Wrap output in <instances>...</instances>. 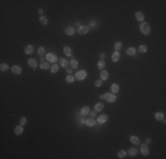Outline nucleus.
Returning a JSON list of instances; mask_svg holds the SVG:
<instances>
[{
    "label": "nucleus",
    "instance_id": "nucleus-4",
    "mask_svg": "<svg viewBox=\"0 0 166 159\" xmlns=\"http://www.w3.org/2000/svg\"><path fill=\"white\" fill-rule=\"evenodd\" d=\"M46 59L49 62H50V63H56V62L58 60V57H57L56 54L52 53V52H50V53L47 54Z\"/></svg>",
    "mask_w": 166,
    "mask_h": 159
},
{
    "label": "nucleus",
    "instance_id": "nucleus-42",
    "mask_svg": "<svg viewBox=\"0 0 166 159\" xmlns=\"http://www.w3.org/2000/svg\"><path fill=\"white\" fill-rule=\"evenodd\" d=\"M105 56H106V55H105V53H102V54L100 55V59H102V60H104Z\"/></svg>",
    "mask_w": 166,
    "mask_h": 159
},
{
    "label": "nucleus",
    "instance_id": "nucleus-29",
    "mask_svg": "<svg viewBox=\"0 0 166 159\" xmlns=\"http://www.w3.org/2000/svg\"><path fill=\"white\" fill-rule=\"evenodd\" d=\"M74 81H75V77L71 75V74H69L66 77V81L67 83H73V82H74Z\"/></svg>",
    "mask_w": 166,
    "mask_h": 159
},
{
    "label": "nucleus",
    "instance_id": "nucleus-43",
    "mask_svg": "<svg viewBox=\"0 0 166 159\" xmlns=\"http://www.w3.org/2000/svg\"><path fill=\"white\" fill-rule=\"evenodd\" d=\"M38 13L40 14V16H42V15L43 14V10H42V8H40L39 10H38Z\"/></svg>",
    "mask_w": 166,
    "mask_h": 159
},
{
    "label": "nucleus",
    "instance_id": "nucleus-16",
    "mask_svg": "<svg viewBox=\"0 0 166 159\" xmlns=\"http://www.w3.org/2000/svg\"><path fill=\"white\" fill-rule=\"evenodd\" d=\"M27 65L31 67V68H35L38 65H37V61L34 59H27Z\"/></svg>",
    "mask_w": 166,
    "mask_h": 159
},
{
    "label": "nucleus",
    "instance_id": "nucleus-17",
    "mask_svg": "<svg viewBox=\"0 0 166 159\" xmlns=\"http://www.w3.org/2000/svg\"><path fill=\"white\" fill-rule=\"evenodd\" d=\"M70 66H71V67L73 69H77L79 67L78 60H77L76 59H74V58H73V59L70 60Z\"/></svg>",
    "mask_w": 166,
    "mask_h": 159
},
{
    "label": "nucleus",
    "instance_id": "nucleus-36",
    "mask_svg": "<svg viewBox=\"0 0 166 159\" xmlns=\"http://www.w3.org/2000/svg\"><path fill=\"white\" fill-rule=\"evenodd\" d=\"M37 52H38V54H39L40 56H42L44 53H45V49H44V47L41 46L38 48V50H37Z\"/></svg>",
    "mask_w": 166,
    "mask_h": 159
},
{
    "label": "nucleus",
    "instance_id": "nucleus-7",
    "mask_svg": "<svg viewBox=\"0 0 166 159\" xmlns=\"http://www.w3.org/2000/svg\"><path fill=\"white\" fill-rule=\"evenodd\" d=\"M22 72V69L20 66H18V65H14V66H12V73L13 74H16V75H19V74H21Z\"/></svg>",
    "mask_w": 166,
    "mask_h": 159
},
{
    "label": "nucleus",
    "instance_id": "nucleus-24",
    "mask_svg": "<svg viewBox=\"0 0 166 159\" xmlns=\"http://www.w3.org/2000/svg\"><path fill=\"white\" fill-rule=\"evenodd\" d=\"M89 112H90V109H89V107H88V106H84V107H83L82 109L81 110V116L88 115Z\"/></svg>",
    "mask_w": 166,
    "mask_h": 159
},
{
    "label": "nucleus",
    "instance_id": "nucleus-3",
    "mask_svg": "<svg viewBox=\"0 0 166 159\" xmlns=\"http://www.w3.org/2000/svg\"><path fill=\"white\" fill-rule=\"evenodd\" d=\"M87 77H88V73L86 70H79L75 74V79L80 81H84Z\"/></svg>",
    "mask_w": 166,
    "mask_h": 159
},
{
    "label": "nucleus",
    "instance_id": "nucleus-44",
    "mask_svg": "<svg viewBox=\"0 0 166 159\" xmlns=\"http://www.w3.org/2000/svg\"><path fill=\"white\" fill-rule=\"evenodd\" d=\"M151 142V140L149 139V138H147L146 139V144H149V143H150Z\"/></svg>",
    "mask_w": 166,
    "mask_h": 159
},
{
    "label": "nucleus",
    "instance_id": "nucleus-46",
    "mask_svg": "<svg viewBox=\"0 0 166 159\" xmlns=\"http://www.w3.org/2000/svg\"><path fill=\"white\" fill-rule=\"evenodd\" d=\"M44 59H44V58H43V57H42V56H41V57H40V61H41L42 63V62L44 61Z\"/></svg>",
    "mask_w": 166,
    "mask_h": 159
},
{
    "label": "nucleus",
    "instance_id": "nucleus-39",
    "mask_svg": "<svg viewBox=\"0 0 166 159\" xmlns=\"http://www.w3.org/2000/svg\"><path fill=\"white\" fill-rule=\"evenodd\" d=\"M66 73H67V74H71L72 73H73V68H66Z\"/></svg>",
    "mask_w": 166,
    "mask_h": 159
},
{
    "label": "nucleus",
    "instance_id": "nucleus-40",
    "mask_svg": "<svg viewBox=\"0 0 166 159\" xmlns=\"http://www.w3.org/2000/svg\"><path fill=\"white\" fill-rule=\"evenodd\" d=\"M89 25H91V27H92V28L95 27V26H96V24H95V21H91V22H89Z\"/></svg>",
    "mask_w": 166,
    "mask_h": 159
},
{
    "label": "nucleus",
    "instance_id": "nucleus-27",
    "mask_svg": "<svg viewBox=\"0 0 166 159\" xmlns=\"http://www.w3.org/2000/svg\"><path fill=\"white\" fill-rule=\"evenodd\" d=\"M105 66H106V64H105L104 60H102V59H100V60L98 61L97 68L99 69V70H103V69H104V67H105Z\"/></svg>",
    "mask_w": 166,
    "mask_h": 159
},
{
    "label": "nucleus",
    "instance_id": "nucleus-47",
    "mask_svg": "<svg viewBox=\"0 0 166 159\" xmlns=\"http://www.w3.org/2000/svg\"><path fill=\"white\" fill-rule=\"evenodd\" d=\"M99 98H100V99H103V95H101L100 96H99Z\"/></svg>",
    "mask_w": 166,
    "mask_h": 159
},
{
    "label": "nucleus",
    "instance_id": "nucleus-5",
    "mask_svg": "<svg viewBox=\"0 0 166 159\" xmlns=\"http://www.w3.org/2000/svg\"><path fill=\"white\" fill-rule=\"evenodd\" d=\"M89 30H90V27H88V26H81V27L78 28V33L80 34H81V35H83V34H88V32H89Z\"/></svg>",
    "mask_w": 166,
    "mask_h": 159
},
{
    "label": "nucleus",
    "instance_id": "nucleus-41",
    "mask_svg": "<svg viewBox=\"0 0 166 159\" xmlns=\"http://www.w3.org/2000/svg\"><path fill=\"white\" fill-rule=\"evenodd\" d=\"M95 112H96V111H91L90 112V116H91V117H92V118H93V117H95V115H96V114H95Z\"/></svg>",
    "mask_w": 166,
    "mask_h": 159
},
{
    "label": "nucleus",
    "instance_id": "nucleus-31",
    "mask_svg": "<svg viewBox=\"0 0 166 159\" xmlns=\"http://www.w3.org/2000/svg\"><path fill=\"white\" fill-rule=\"evenodd\" d=\"M138 51L141 54L146 53V52L148 51V47H147L146 45H141V46L139 47V49H138Z\"/></svg>",
    "mask_w": 166,
    "mask_h": 159
},
{
    "label": "nucleus",
    "instance_id": "nucleus-22",
    "mask_svg": "<svg viewBox=\"0 0 166 159\" xmlns=\"http://www.w3.org/2000/svg\"><path fill=\"white\" fill-rule=\"evenodd\" d=\"M119 89H120L119 86L116 83H113L112 85H111V87H110V90H111V92H112L113 94H117L118 93V91H119Z\"/></svg>",
    "mask_w": 166,
    "mask_h": 159
},
{
    "label": "nucleus",
    "instance_id": "nucleus-10",
    "mask_svg": "<svg viewBox=\"0 0 166 159\" xmlns=\"http://www.w3.org/2000/svg\"><path fill=\"white\" fill-rule=\"evenodd\" d=\"M69 61L66 59H59V65L61 66L62 68H68L69 66Z\"/></svg>",
    "mask_w": 166,
    "mask_h": 159
},
{
    "label": "nucleus",
    "instance_id": "nucleus-32",
    "mask_svg": "<svg viewBox=\"0 0 166 159\" xmlns=\"http://www.w3.org/2000/svg\"><path fill=\"white\" fill-rule=\"evenodd\" d=\"M39 21L41 22V24H42V25H47V24H48V19H47L45 16H43V15L40 16Z\"/></svg>",
    "mask_w": 166,
    "mask_h": 159
},
{
    "label": "nucleus",
    "instance_id": "nucleus-2",
    "mask_svg": "<svg viewBox=\"0 0 166 159\" xmlns=\"http://www.w3.org/2000/svg\"><path fill=\"white\" fill-rule=\"evenodd\" d=\"M103 99H104L106 102L110 103H115L116 100H117V95L115 94H111V93H105L103 94Z\"/></svg>",
    "mask_w": 166,
    "mask_h": 159
},
{
    "label": "nucleus",
    "instance_id": "nucleus-19",
    "mask_svg": "<svg viewBox=\"0 0 166 159\" xmlns=\"http://www.w3.org/2000/svg\"><path fill=\"white\" fill-rule=\"evenodd\" d=\"M63 51L64 53H65V55H66V57H72L73 56V54H72V50L71 48L69 46H65L63 48Z\"/></svg>",
    "mask_w": 166,
    "mask_h": 159
},
{
    "label": "nucleus",
    "instance_id": "nucleus-45",
    "mask_svg": "<svg viewBox=\"0 0 166 159\" xmlns=\"http://www.w3.org/2000/svg\"><path fill=\"white\" fill-rule=\"evenodd\" d=\"M83 116H81V118H80V121H81V123H85V120H84V118H83Z\"/></svg>",
    "mask_w": 166,
    "mask_h": 159
},
{
    "label": "nucleus",
    "instance_id": "nucleus-28",
    "mask_svg": "<svg viewBox=\"0 0 166 159\" xmlns=\"http://www.w3.org/2000/svg\"><path fill=\"white\" fill-rule=\"evenodd\" d=\"M40 68L42 70H48L49 68H50V64L48 62H42L40 65Z\"/></svg>",
    "mask_w": 166,
    "mask_h": 159
},
{
    "label": "nucleus",
    "instance_id": "nucleus-25",
    "mask_svg": "<svg viewBox=\"0 0 166 159\" xmlns=\"http://www.w3.org/2000/svg\"><path fill=\"white\" fill-rule=\"evenodd\" d=\"M85 123H86V125L88 126H93L95 125L96 121H95L94 118H92V117H91V118H88V119L86 120Z\"/></svg>",
    "mask_w": 166,
    "mask_h": 159
},
{
    "label": "nucleus",
    "instance_id": "nucleus-30",
    "mask_svg": "<svg viewBox=\"0 0 166 159\" xmlns=\"http://www.w3.org/2000/svg\"><path fill=\"white\" fill-rule=\"evenodd\" d=\"M128 153H129L130 156L135 157V156L138 154V149H135V148H131V149H129V150H128Z\"/></svg>",
    "mask_w": 166,
    "mask_h": 159
},
{
    "label": "nucleus",
    "instance_id": "nucleus-21",
    "mask_svg": "<svg viewBox=\"0 0 166 159\" xmlns=\"http://www.w3.org/2000/svg\"><path fill=\"white\" fill-rule=\"evenodd\" d=\"M50 73H51V74H57V73L58 72V70H59L58 65V64H56V63H54L53 65L50 66Z\"/></svg>",
    "mask_w": 166,
    "mask_h": 159
},
{
    "label": "nucleus",
    "instance_id": "nucleus-13",
    "mask_svg": "<svg viewBox=\"0 0 166 159\" xmlns=\"http://www.w3.org/2000/svg\"><path fill=\"white\" fill-rule=\"evenodd\" d=\"M120 57H121V55H120L119 52L115 51V52H113L112 55H111V60H112V62L116 63V62H117L120 59Z\"/></svg>",
    "mask_w": 166,
    "mask_h": 159
},
{
    "label": "nucleus",
    "instance_id": "nucleus-26",
    "mask_svg": "<svg viewBox=\"0 0 166 159\" xmlns=\"http://www.w3.org/2000/svg\"><path fill=\"white\" fill-rule=\"evenodd\" d=\"M135 53H136V49H135L134 47H129V48L126 50V54L127 55H129V56H133V55H134Z\"/></svg>",
    "mask_w": 166,
    "mask_h": 159
},
{
    "label": "nucleus",
    "instance_id": "nucleus-15",
    "mask_svg": "<svg viewBox=\"0 0 166 159\" xmlns=\"http://www.w3.org/2000/svg\"><path fill=\"white\" fill-rule=\"evenodd\" d=\"M100 78L102 81H107L109 79V73L106 70H102L100 73Z\"/></svg>",
    "mask_w": 166,
    "mask_h": 159
},
{
    "label": "nucleus",
    "instance_id": "nucleus-18",
    "mask_svg": "<svg viewBox=\"0 0 166 159\" xmlns=\"http://www.w3.org/2000/svg\"><path fill=\"white\" fill-rule=\"evenodd\" d=\"M130 142L134 145H140V143H141V140L137 137V136H135V135H132V136L130 137Z\"/></svg>",
    "mask_w": 166,
    "mask_h": 159
},
{
    "label": "nucleus",
    "instance_id": "nucleus-1",
    "mask_svg": "<svg viewBox=\"0 0 166 159\" xmlns=\"http://www.w3.org/2000/svg\"><path fill=\"white\" fill-rule=\"evenodd\" d=\"M140 30L144 35H149L150 34V26L147 22H142L140 25Z\"/></svg>",
    "mask_w": 166,
    "mask_h": 159
},
{
    "label": "nucleus",
    "instance_id": "nucleus-11",
    "mask_svg": "<svg viewBox=\"0 0 166 159\" xmlns=\"http://www.w3.org/2000/svg\"><path fill=\"white\" fill-rule=\"evenodd\" d=\"M23 132H24V127H23V126L20 125V124L15 127L14 133L16 135H21L22 134H23Z\"/></svg>",
    "mask_w": 166,
    "mask_h": 159
},
{
    "label": "nucleus",
    "instance_id": "nucleus-9",
    "mask_svg": "<svg viewBox=\"0 0 166 159\" xmlns=\"http://www.w3.org/2000/svg\"><path fill=\"white\" fill-rule=\"evenodd\" d=\"M34 47L32 44H29V45L26 46L24 50L25 53L27 54V55H31V54H33L34 53Z\"/></svg>",
    "mask_w": 166,
    "mask_h": 159
},
{
    "label": "nucleus",
    "instance_id": "nucleus-8",
    "mask_svg": "<svg viewBox=\"0 0 166 159\" xmlns=\"http://www.w3.org/2000/svg\"><path fill=\"white\" fill-rule=\"evenodd\" d=\"M108 118L109 117H108V116L106 114H102V115H100L97 117V122L99 124H105L108 121Z\"/></svg>",
    "mask_w": 166,
    "mask_h": 159
},
{
    "label": "nucleus",
    "instance_id": "nucleus-6",
    "mask_svg": "<svg viewBox=\"0 0 166 159\" xmlns=\"http://www.w3.org/2000/svg\"><path fill=\"white\" fill-rule=\"evenodd\" d=\"M141 153L142 156H148L149 154V148L148 144H141Z\"/></svg>",
    "mask_w": 166,
    "mask_h": 159
},
{
    "label": "nucleus",
    "instance_id": "nucleus-38",
    "mask_svg": "<svg viewBox=\"0 0 166 159\" xmlns=\"http://www.w3.org/2000/svg\"><path fill=\"white\" fill-rule=\"evenodd\" d=\"M102 85H103V81L102 80H96L95 81V86L96 88H100V87H102Z\"/></svg>",
    "mask_w": 166,
    "mask_h": 159
},
{
    "label": "nucleus",
    "instance_id": "nucleus-35",
    "mask_svg": "<svg viewBox=\"0 0 166 159\" xmlns=\"http://www.w3.org/2000/svg\"><path fill=\"white\" fill-rule=\"evenodd\" d=\"M127 155L126 151L125 150H120V151H118V153H117V157H118V158H124V157H125V156Z\"/></svg>",
    "mask_w": 166,
    "mask_h": 159
},
{
    "label": "nucleus",
    "instance_id": "nucleus-37",
    "mask_svg": "<svg viewBox=\"0 0 166 159\" xmlns=\"http://www.w3.org/2000/svg\"><path fill=\"white\" fill-rule=\"evenodd\" d=\"M27 117H22L20 119V124L21 126H25V125H27Z\"/></svg>",
    "mask_w": 166,
    "mask_h": 159
},
{
    "label": "nucleus",
    "instance_id": "nucleus-14",
    "mask_svg": "<svg viewBox=\"0 0 166 159\" xmlns=\"http://www.w3.org/2000/svg\"><path fill=\"white\" fill-rule=\"evenodd\" d=\"M65 32H66V34H67V35H70V36H72V35H73V34H75V28L73 27H67L66 28V30H65Z\"/></svg>",
    "mask_w": 166,
    "mask_h": 159
},
{
    "label": "nucleus",
    "instance_id": "nucleus-12",
    "mask_svg": "<svg viewBox=\"0 0 166 159\" xmlns=\"http://www.w3.org/2000/svg\"><path fill=\"white\" fill-rule=\"evenodd\" d=\"M135 18H136V20L139 22H143V20L145 19L144 13L142 12H136V13H135Z\"/></svg>",
    "mask_w": 166,
    "mask_h": 159
},
{
    "label": "nucleus",
    "instance_id": "nucleus-23",
    "mask_svg": "<svg viewBox=\"0 0 166 159\" xmlns=\"http://www.w3.org/2000/svg\"><path fill=\"white\" fill-rule=\"evenodd\" d=\"M104 108V105H103V103H95V106H94V109H95V111H102Z\"/></svg>",
    "mask_w": 166,
    "mask_h": 159
},
{
    "label": "nucleus",
    "instance_id": "nucleus-33",
    "mask_svg": "<svg viewBox=\"0 0 166 159\" xmlns=\"http://www.w3.org/2000/svg\"><path fill=\"white\" fill-rule=\"evenodd\" d=\"M8 69H9V66H8L7 64L2 63L1 65H0V71H1V72H5V71H7Z\"/></svg>",
    "mask_w": 166,
    "mask_h": 159
},
{
    "label": "nucleus",
    "instance_id": "nucleus-20",
    "mask_svg": "<svg viewBox=\"0 0 166 159\" xmlns=\"http://www.w3.org/2000/svg\"><path fill=\"white\" fill-rule=\"evenodd\" d=\"M155 117L157 121H163V119L164 118V114L161 111H157L155 113Z\"/></svg>",
    "mask_w": 166,
    "mask_h": 159
},
{
    "label": "nucleus",
    "instance_id": "nucleus-34",
    "mask_svg": "<svg viewBox=\"0 0 166 159\" xmlns=\"http://www.w3.org/2000/svg\"><path fill=\"white\" fill-rule=\"evenodd\" d=\"M114 48L117 51H119L121 48H122V42H116L114 44Z\"/></svg>",
    "mask_w": 166,
    "mask_h": 159
}]
</instances>
